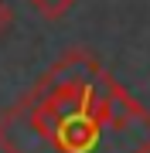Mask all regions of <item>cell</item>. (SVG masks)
I'll list each match as a JSON object with an SVG mask.
<instances>
[{"label": "cell", "mask_w": 150, "mask_h": 153, "mask_svg": "<svg viewBox=\"0 0 150 153\" xmlns=\"http://www.w3.org/2000/svg\"><path fill=\"white\" fill-rule=\"evenodd\" d=\"M92 105L102 123L99 146L106 143L109 153H150V112L119 82H113L109 71L92 85Z\"/></svg>", "instance_id": "1"}, {"label": "cell", "mask_w": 150, "mask_h": 153, "mask_svg": "<svg viewBox=\"0 0 150 153\" xmlns=\"http://www.w3.org/2000/svg\"><path fill=\"white\" fill-rule=\"evenodd\" d=\"M102 75H106V68L92 58V51L72 48L65 58H58L55 65L38 78V85H85V88H92Z\"/></svg>", "instance_id": "2"}, {"label": "cell", "mask_w": 150, "mask_h": 153, "mask_svg": "<svg viewBox=\"0 0 150 153\" xmlns=\"http://www.w3.org/2000/svg\"><path fill=\"white\" fill-rule=\"evenodd\" d=\"M75 0H31V7L38 10L45 21H58V17H65L68 10H72Z\"/></svg>", "instance_id": "3"}, {"label": "cell", "mask_w": 150, "mask_h": 153, "mask_svg": "<svg viewBox=\"0 0 150 153\" xmlns=\"http://www.w3.org/2000/svg\"><path fill=\"white\" fill-rule=\"evenodd\" d=\"M10 24H14V10L7 7V0H0V38L10 31Z\"/></svg>", "instance_id": "4"}]
</instances>
